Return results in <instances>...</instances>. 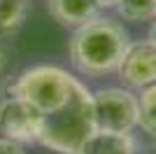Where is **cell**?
I'll use <instances>...</instances> for the list:
<instances>
[{
  "label": "cell",
  "mask_w": 156,
  "mask_h": 154,
  "mask_svg": "<svg viewBox=\"0 0 156 154\" xmlns=\"http://www.w3.org/2000/svg\"><path fill=\"white\" fill-rule=\"evenodd\" d=\"M47 9L61 26H68L72 31L103 14L96 0H47Z\"/></svg>",
  "instance_id": "52a82bcc"
},
{
  "label": "cell",
  "mask_w": 156,
  "mask_h": 154,
  "mask_svg": "<svg viewBox=\"0 0 156 154\" xmlns=\"http://www.w3.org/2000/svg\"><path fill=\"white\" fill-rule=\"evenodd\" d=\"M144 154H156V147H154V149H149V152H144Z\"/></svg>",
  "instance_id": "2e32d148"
},
{
  "label": "cell",
  "mask_w": 156,
  "mask_h": 154,
  "mask_svg": "<svg viewBox=\"0 0 156 154\" xmlns=\"http://www.w3.org/2000/svg\"><path fill=\"white\" fill-rule=\"evenodd\" d=\"M117 75L130 91H142L156 84V45L149 40H130Z\"/></svg>",
  "instance_id": "8992f818"
},
{
  "label": "cell",
  "mask_w": 156,
  "mask_h": 154,
  "mask_svg": "<svg viewBox=\"0 0 156 154\" xmlns=\"http://www.w3.org/2000/svg\"><path fill=\"white\" fill-rule=\"evenodd\" d=\"M98 7L100 9H117V5L121 2V0H96Z\"/></svg>",
  "instance_id": "5bb4252c"
},
{
  "label": "cell",
  "mask_w": 156,
  "mask_h": 154,
  "mask_svg": "<svg viewBox=\"0 0 156 154\" xmlns=\"http://www.w3.org/2000/svg\"><path fill=\"white\" fill-rule=\"evenodd\" d=\"M117 14L121 21L142 24L156 19V0H121L117 5Z\"/></svg>",
  "instance_id": "8fae6325"
},
{
  "label": "cell",
  "mask_w": 156,
  "mask_h": 154,
  "mask_svg": "<svg viewBox=\"0 0 156 154\" xmlns=\"http://www.w3.org/2000/svg\"><path fill=\"white\" fill-rule=\"evenodd\" d=\"M44 115L19 96H0V133L21 145H40Z\"/></svg>",
  "instance_id": "5b68a950"
},
{
  "label": "cell",
  "mask_w": 156,
  "mask_h": 154,
  "mask_svg": "<svg viewBox=\"0 0 156 154\" xmlns=\"http://www.w3.org/2000/svg\"><path fill=\"white\" fill-rule=\"evenodd\" d=\"M77 154H137V140L133 133L93 131Z\"/></svg>",
  "instance_id": "ba28073f"
},
{
  "label": "cell",
  "mask_w": 156,
  "mask_h": 154,
  "mask_svg": "<svg viewBox=\"0 0 156 154\" xmlns=\"http://www.w3.org/2000/svg\"><path fill=\"white\" fill-rule=\"evenodd\" d=\"M79 77L68 72L61 65L40 63L21 70L2 89V96H19L30 103L42 115H54L72 98L79 86Z\"/></svg>",
  "instance_id": "7a4b0ae2"
},
{
  "label": "cell",
  "mask_w": 156,
  "mask_h": 154,
  "mask_svg": "<svg viewBox=\"0 0 156 154\" xmlns=\"http://www.w3.org/2000/svg\"><path fill=\"white\" fill-rule=\"evenodd\" d=\"M130 45L124 24L112 16L98 14L96 19L77 26L68 42V58L72 68L84 77H105L119 70Z\"/></svg>",
  "instance_id": "6da1fadb"
},
{
  "label": "cell",
  "mask_w": 156,
  "mask_h": 154,
  "mask_svg": "<svg viewBox=\"0 0 156 154\" xmlns=\"http://www.w3.org/2000/svg\"><path fill=\"white\" fill-rule=\"evenodd\" d=\"M7 61H9V54H7V47H5V45H0V75L5 72V68H7Z\"/></svg>",
  "instance_id": "4fadbf2b"
},
{
  "label": "cell",
  "mask_w": 156,
  "mask_h": 154,
  "mask_svg": "<svg viewBox=\"0 0 156 154\" xmlns=\"http://www.w3.org/2000/svg\"><path fill=\"white\" fill-rule=\"evenodd\" d=\"M140 119L137 94L126 86H105L93 91V124L98 131L133 133Z\"/></svg>",
  "instance_id": "277c9868"
},
{
  "label": "cell",
  "mask_w": 156,
  "mask_h": 154,
  "mask_svg": "<svg viewBox=\"0 0 156 154\" xmlns=\"http://www.w3.org/2000/svg\"><path fill=\"white\" fill-rule=\"evenodd\" d=\"M147 40L156 45V19L151 21V26H149V35H147Z\"/></svg>",
  "instance_id": "9a60e30c"
},
{
  "label": "cell",
  "mask_w": 156,
  "mask_h": 154,
  "mask_svg": "<svg viewBox=\"0 0 156 154\" xmlns=\"http://www.w3.org/2000/svg\"><path fill=\"white\" fill-rule=\"evenodd\" d=\"M137 103H140L137 128L156 140V84H151V86L140 91L137 94Z\"/></svg>",
  "instance_id": "30bf717a"
},
{
  "label": "cell",
  "mask_w": 156,
  "mask_h": 154,
  "mask_svg": "<svg viewBox=\"0 0 156 154\" xmlns=\"http://www.w3.org/2000/svg\"><path fill=\"white\" fill-rule=\"evenodd\" d=\"M0 154H28V152H26V145L14 142V140H9V138H2V135H0Z\"/></svg>",
  "instance_id": "7c38bea8"
},
{
  "label": "cell",
  "mask_w": 156,
  "mask_h": 154,
  "mask_svg": "<svg viewBox=\"0 0 156 154\" xmlns=\"http://www.w3.org/2000/svg\"><path fill=\"white\" fill-rule=\"evenodd\" d=\"M93 131V91L86 82H79L70 101L58 112L44 117L40 145L56 154H77Z\"/></svg>",
  "instance_id": "3957f363"
},
{
  "label": "cell",
  "mask_w": 156,
  "mask_h": 154,
  "mask_svg": "<svg viewBox=\"0 0 156 154\" xmlns=\"http://www.w3.org/2000/svg\"><path fill=\"white\" fill-rule=\"evenodd\" d=\"M28 16V0H0V45H9Z\"/></svg>",
  "instance_id": "9c48e42d"
}]
</instances>
